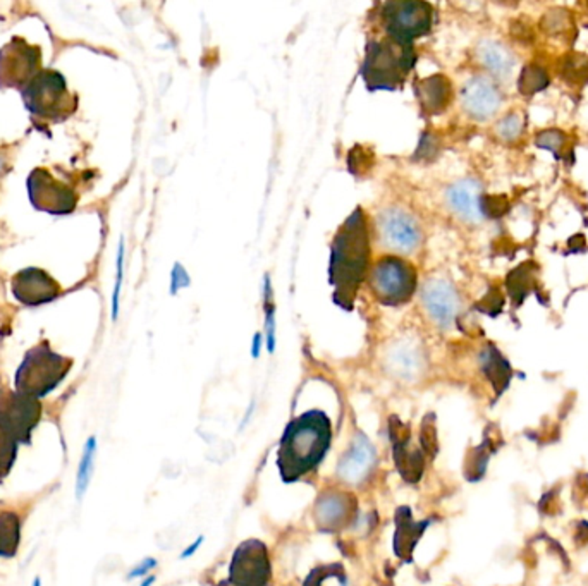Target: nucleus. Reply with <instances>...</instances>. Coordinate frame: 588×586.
Listing matches in <instances>:
<instances>
[{"mask_svg":"<svg viewBox=\"0 0 588 586\" xmlns=\"http://www.w3.org/2000/svg\"><path fill=\"white\" fill-rule=\"evenodd\" d=\"M332 423L321 410H310L291 419L277 451V470L285 483L313 472L330 449Z\"/></svg>","mask_w":588,"mask_h":586,"instance_id":"f257e3e1","label":"nucleus"},{"mask_svg":"<svg viewBox=\"0 0 588 586\" xmlns=\"http://www.w3.org/2000/svg\"><path fill=\"white\" fill-rule=\"evenodd\" d=\"M370 258V238L366 215L357 208L339 227L332 251L329 275L334 287V302L344 310H351L366 274Z\"/></svg>","mask_w":588,"mask_h":586,"instance_id":"f03ea898","label":"nucleus"},{"mask_svg":"<svg viewBox=\"0 0 588 586\" xmlns=\"http://www.w3.org/2000/svg\"><path fill=\"white\" fill-rule=\"evenodd\" d=\"M41 419L39 399L7 392L0 397V476L5 478L18 457L21 444H30Z\"/></svg>","mask_w":588,"mask_h":586,"instance_id":"7ed1b4c3","label":"nucleus"},{"mask_svg":"<svg viewBox=\"0 0 588 586\" xmlns=\"http://www.w3.org/2000/svg\"><path fill=\"white\" fill-rule=\"evenodd\" d=\"M73 365V358L59 355L47 340H41L28 349L21 361L14 375V391L40 401L58 389Z\"/></svg>","mask_w":588,"mask_h":586,"instance_id":"20e7f679","label":"nucleus"},{"mask_svg":"<svg viewBox=\"0 0 588 586\" xmlns=\"http://www.w3.org/2000/svg\"><path fill=\"white\" fill-rule=\"evenodd\" d=\"M26 111L40 121L60 124L77 111L79 98L69 90L68 79L56 69H43L21 92Z\"/></svg>","mask_w":588,"mask_h":586,"instance_id":"39448f33","label":"nucleus"},{"mask_svg":"<svg viewBox=\"0 0 588 586\" xmlns=\"http://www.w3.org/2000/svg\"><path fill=\"white\" fill-rule=\"evenodd\" d=\"M415 60L417 54L413 45L384 38L366 45L361 75L370 90H394L404 83Z\"/></svg>","mask_w":588,"mask_h":586,"instance_id":"423d86ee","label":"nucleus"},{"mask_svg":"<svg viewBox=\"0 0 588 586\" xmlns=\"http://www.w3.org/2000/svg\"><path fill=\"white\" fill-rule=\"evenodd\" d=\"M415 266L399 257H382L370 272V287L382 304L398 306L410 302L417 291Z\"/></svg>","mask_w":588,"mask_h":586,"instance_id":"0eeeda50","label":"nucleus"},{"mask_svg":"<svg viewBox=\"0 0 588 586\" xmlns=\"http://www.w3.org/2000/svg\"><path fill=\"white\" fill-rule=\"evenodd\" d=\"M41 47L13 37L0 49V90H20L43 71Z\"/></svg>","mask_w":588,"mask_h":586,"instance_id":"6e6552de","label":"nucleus"},{"mask_svg":"<svg viewBox=\"0 0 588 586\" xmlns=\"http://www.w3.org/2000/svg\"><path fill=\"white\" fill-rule=\"evenodd\" d=\"M26 188L32 205L39 212L50 215H69L77 207V189L59 179L47 167H35L26 179Z\"/></svg>","mask_w":588,"mask_h":586,"instance_id":"1a4fd4ad","label":"nucleus"},{"mask_svg":"<svg viewBox=\"0 0 588 586\" xmlns=\"http://www.w3.org/2000/svg\"><path fill=\"white\" fill-rule=\"evenodd\" d=\"M382 18L389 38L413 45V40L432 30L434 7L429 2H389L384 5Z\"/></svg>","mask_w":588,"mask_h":586,"instance_id":"9d476101","label":"nucleus"},{"mask_svg":"<svg viewBox=\"0 0 588 586\" xmlns=\"http://www.w3.org/2000/svg\"><path fill=\"white\" fill-rule=\"evenodd\" d=\"M270 559L268 548L260 540H247L240 544L229 564V585L268 586Z\"/></svg>","mask_w":588,"mask_h":586,"instance_id":"9b49d317","label":"nucleus"},{"mask_svg":"<svg viewBox=\"0 0 588 586\" xmlns=\"http://www.w3.org/2000/svg\"><path fill=\"white\" fill-rule=\"evenodd\" d=\"M357 497L341 489L323 491L315 502L313 519L321 531L336 533L349 528L357 519Z\"/></svg>","mask_w":588,"mask_h":586,"instance_id":"f8f14e48","label":"nucleus"},{"mask_svg":"<svg viewBox=\"0 0 588 586\" xmlns=\"http://www.w3.org/2000/svg\"><path fill=\"white\" fill-rule=\"evenodd\" d=\"M382 243L396 253H413L421 241L417 221L401 208H385L377 219Z\"/></svg>","mask_w":588,"mask_h":586,"instance_id":"ddd939ff","label":"nucleus"},{"mask_svg":"<svg viewBox=\"0 0 588 586\" xmlns=\"http://www.w3.org/2000/svg\"><path fill=\"white\" fill-rule=\"evenodd\" d=\"M11 293L24 306H40L58 300L62 287L47 270L26 266L11 277Z\"/></svg>","mask_w":588,"mask_h":586,"instance_id":"4468645a","label":"nucleus"},{"mask_svg":"<svg viewBox=\"0 0 588 586\" xmlns=\"http://www.w3.org/2000/svg\"><path fill=\"white\" fill-rule=\"evenodd\" d=\"M377 466V451L365 434L353 437L348 451L342 454L336 474L348 485H360L366 482Z\"/></svg>","mask_w":588,"mask_h":586,"instance_id":"2eb2a0df","label":"nucleus"},{"mask_svg":"<svg viewBox=\"0 0 588 586\" xmlns=\"http://www.w3.org/2000/svg\"><path fill=\"white\" fill-rule=\"evenodd\" d=\"M384 368L391 377L398 380H417L425 370L423 347L413 338L394 340L384 355Z\"/></svg>","mask_w":588,"mask_h":586,"instance_id":"dca6fc26","label":"nucleus"},{"mask_svg":"<svg viewBox=\"0 0 588 586\" xmlns=\"http://www.w3.org/2000/svg\"><path fill=\"white\" fill-rule=\"evenodd\" d=\"M461 104L468 115L476 121H487L501 109L502 95L485 76H474L468 79L461 92Z\"/></svg>","mask_w":588,"mask_h":586,"instance_id":"f3484780","label":"nucleus"},{"mask_svg":"<svg viewBox=\"0 0 588 586\" xmlns=\"http://www.w3.org/2000/svg\"><path fill=\"white\" fill-rule=\"evenodd\" d=\"M421 302L429 317L440 327H449L459 313V296L455 285L444 279H430L421 289Z\"/></svg>","mask_w":588,"mask_h":586,"instance_id":"a211bd4d","label":"nucleus"},{"mask_svg":"<svg viewBox=\"0 0 588 586\" xmlns=\"http://www.w3.org/2000/svg\"><path fill=\"white\" fill-rule=\"evenodd\" d=\"M389 438L393 442L394 461L401 476L408 483H415L423 473V454L420 449L412 447V435L408 427H404L398 418L389 419Z\"/></svg>","mask_w":588,"mask_h":586,"instance_id":"6ab92c4d","label":"nucleus"},{"mask_svg":"<svg viewBox=\"0 0 588 586\" xmlns=\"http://www.w3.org/2000/svg\"><path fill=\"white\" fill-rule=\"evenodd\" d=\"M480 198H482V186L475 179H461L451 185L446 191L448 205L461 217L465 222L478 224L482 222L480 212Z\"/></svg>","mask_w":588,"mask_h":586,"instance_id":"aec40b11","label":"nucleus"},{"mask_svg":"<svg viewBox=\"0 0 588 586\" xmlns=\"http://www.w3.org/2000/svg\"><path fill=\"white\" fill-rule=\"evenodd\" d=\"M417 96L423 113L432 115L444 113L453 96L451 81L446 76H430L418 83Z\"/></svg>","mask_w":588,"mask_h":586,"instance_id":"412c9836","label":"nucleus"},{"mask_svg":"<svg viewBox=\"0 0 588 586\" xmlns=\"http://www.w3.org/2000/svg\"><path fill=\"white\" fill-rule=\"evenodd\" d=\"M429 527V521H415L410 508H399L396 512L394 552L399 559H410L417 547L418 540Z\"/></svg>","mask_w":588,"mask_h":586,"instance_id":"4be33fe9","label":"nucleus"},{"mask_svg":"<svg viewBox=\"0 0 588 586\" xmlns=\"http://www.w3.org/2000/svg\"><path fill=\"white\" fill-rule=\"evenodd\" d=\"M478 59L485 69L495 77H508L514 69V56L511 50L495 40H484L478 45Z\"/></svg>","mask_w":588,"mask_h":586,"instance_id":"5701e85b","label":"nucleus"},{"mask_svg":"<svg viewBox=\"0 0 588 586\" xmlns=\"http://www.w3.org/2000/svg\"><path fill=\"white\" fill-rule=\"evenodd\" d=\"M537 272L538 266L535 262L527 260L518 266H514L506 277V289L511 298L514 308H520L525 300L530 296L537 287Z\"/></svg>","mask_w":588,"mask_h":586,"instance_id":"b1692460","label":"nucleus"},{"mask_svg":"<svg viewBox=\"0 0 588 586\" xmlns=\"http://www.w3.org/2000/svg\"><path fill=\"white\" fill-rule=\"evenodd\" d=\"M480 363L484 374L491 380L497 394H502L511 382L512 370L510 361L501 355V351L495 346L489 344L482 353Z\"/></svg>","mask_w":588,"mask_h":586,"instance_id":"393cba45","label":"nucleus"},{"mask_svg":"<svg viewBox=\"0 0 588 586\" xmlns=\"http://www.w3.org/2000/svg\"><path fill=\"white\" fill-rule=\"evenodd\" d=\"M20 545V516L13 510L0 512V559H14Z\"/></svg>","mask_w":588,"mask_h":586,"instance_id":"a878e982","label":"nucleus"},{"mask_svg":"<svg viewBox=\"0 0 588 586\" xmlns=\"http://www.w3.org/2000/svg\"><path fill=\"white\" fill-rule=\"evenodd\" d=\"M96 446H98V442H96L95 435L88 437L86 442H85L81 457H79V464H77V487H75L77 502L83 500V497L86 495L88 487L92 483L94 472H95Z\"/></svg>","mask_w":588,"mask_h":586,"instance_id":"bb28decb","label":"nucleus"},{"mask_svg":"<svg viewBox=\"0 0 588 586\" xmlns=\"http://www.w3.org/2000/svg\"><path fill=\"white\" fill-rule=\"evenodd\" d=\"M550 85L549 73L535 64H529L521 69L518 77V92L530 98L538 92H544Z\"/></svg>","mask_w":588,"mask_h":586,"instance_id":"cd10ccee","label":"nucleus"},{"mask_svg":"<svg viewBox=\"0 0 588 586\" xmlns=\"http://www.w3.org/2000/svg\"><path fill=\"white\" fill-rule=\"evenodd\" d=\"M561 77L568 83H583L588 79V57L585 54H568L563 60Z\"/></svg>","mask_w":588,"mask_h":586,"instance_id":"c85d7f7f","label":"nucleus"},{"mask_svg":"<svg viewBox=\"0 0 588 586\" xmlns=\"http://www.w3.org/2000/svg\"><path fill=\"white\" fill-rule=\"evenodd\" d=\"M566 143H568L566 132L556 130V128L544 130V131H540L535 136V147L550 151L556 158H563L561 151H565Z\"/></svg>","mask_w":588,"mask_h":586,"instance_id":"c756f323","label":"nucleus"},{"mask_svg":"<svg viewBox=\"0 0 588 586\" xmlns=\"http://www.w3.org/2000/svg\"><path fill=\"white\" fill-rule=\"evenodd\" d=\"M571 26H573V21H571L568 11L559 9V7L547 11L540 21V28L549 35L566 33L568 30H571Z\"/></svg>","mask_w":588,"mask_h":586,"instance_id":"7c9ffc66","label":"nucleus"},{"mask_svg":"<svg viewBox=\"0 0 588 586\" xmlns=\"http://www.w3.org/2000/svg\"><path fill=\"white\" fill-rule=\"evenodd\" d=\"M480 212L484 219H501L510 212V198L506 194H482Z\"/></svg>","mask_w":588,"mask_h":586,"instance_id":"2f4dec72","label":"nucleus"},{"mask_svg":"<svg viewBox=\"0 0 588 586\" xmlns=\"http://www.w3.org/2000/svg\"><path fill=\"white\" fill-rule=\"evenodd\" d=\"M264 310H266V338L267 349L268 353L276 351V306L272 302V287H270V279L266 277V287H264Z\"/></svg>","mask_w":588,"mask_h":586,"instance_id":"473e14b6","label":"nucleus"},{"mask_svg":"<svg viewBox=\"0 0 588 586\" xmlns=\"http://www.w3.org/2000/svg\"><path fill=\"white\" fill-rule=\"evenodd\" d=\"M525 130V119L520 113H508L504 119L499 121L495 132L499 138H502L504 141H514L520 138V134Z\"/></svg>","mask_w":588,"mask_h":586,"instance_id":"72a5a7b5","label":"nucleus"},{"mask_svg":"<svg viewBox=\"0 0 588 586\" xmlns=\"http://www.w3.org/2000/svg\"><path fill=\"white\" fill-rule=\"evenodd\" d=\"M475 308L489 317H497L504 308V296L497 287H491L489 293L475 304Z\"/></svg>","mask_w":588,"mask_h":586,"instance_id":"f704fd0d","label":"nucleus"},{"mask_svg":"<svg viewBox=\"0 0 588 586\" xmlns=\"http://www.w3.org/2000/svg\"><path fill=\"white\" fill-rule=\"evenodd\" d=\"M190 284V277H188V272L181 266V265L177 264L176 266H174V270H172V275H171V289L172 293H177L179 289H183V287H186Z\"/></svg>","mask_w":588,"mask_h":586,"instance_id":"c9c22d12","label":"nucleus"},{"mask_svg":"<svg viewBox=\"0 0 588 586\" xmlns=\"http://www.w3.org/2000/svg\"><path fill=\"white\" fill-rule=\"evenodd\" d=\"M158 566V563L155 561V559H152V557H147V559H143L138 566L133 567L131 571H130V574H128V580H136V578H143V576H147L152 569H155V567Z\"/></svg>","mask_w":588,"mask_h":586,"instance_id":"e433bc0d","label":"nucleus"},{"mask_svg":"<svg viewBox=\"0 0 588 586\" xmlns=\"http://www.w3.org/2000/svg\"><path fill=\"white\" fill-rule=\"evenodd\" d=\"M122 260H124V245L121 243V249H119V258H117V284L114 289V319L117 315V306H119V293H121V281H122Z\"/></svg>","mask_w":588,"mask_h":586,"instance_id":"4c0bfd02","label":"nucleus"},{"mask_svg":"<svg viewBox=\"0 0 588 586\" xmlns=\"http://www.w3.org/2000/svg\"><path fill=\"white\" fill-rule=\"evenodd\" d=\"M205 542V536L204 535H200L193 544H191L190 547L185 548L183 552H181V555H179V559H190L191 555L198 550V548L202 547V544Z\"/></svg>","mask_w":588,"mask_h":586,"instance_id":"58836bf2","label":"nucleus"},{"mask_svg":"<svg viewBox=\"0 0 588 586\" xmlns=\"http://www.w3.org/2000/svg\"><path fill=\"white\" fill-rule=\"evenodd\" d=\"M574 246H578V248H576L578 251H583V249H585L587 243H585V238H583V234H576V236H573V238L569 239L568 248L571 253L574 251Z\"/></svg>","mask_w":588,"mask_h":586,"instance_id":"ea45409f","label":"nucleus"},{"mask_svg":"<svg viewBox=\"0 0 588 586\" xmlns=\"http://www.w3.org/2000/svg\"><path fill=\"white\" fill-rule=\"evenodd\" d=\"M262 342H264V339H262V334H257V336L253 338V344H251V356H253V358H258V356H260V353H262Z\"/></svg>","mask_w":588,"mask_h":586,"instance_id":"a19ab883","label":"nucleus"},{"mask_svg":"<svg viewBox=\"0 0 588 586\" xmlns=\"http://www.w3.org/2000/svg\"><path fill=\"white\" fill-rule=\"evenodd\" d=\"M253 410H255V402H251V404H249V408H248L247 415H245V418H243V423L240 425V432L247 428L248 421H249V418H251V413H253Z\"/></svg>","mask_w":588,"mask_h":586,"instance_id":"79ce46f5","label":"nucleus"},{"mask_svg":"<svg viewBox=\"0 0 588 586\" xmlns=\"http://www.w3.org/2000/svg\"><path fill=\"white\" fill-rule=\"evenodd\" d=\"M155 580H157L155 576H149V578H145V581L140 586H152L155 583Z\"/></svg>","mask_w":588,"mask_h":586,"instance_id":"37998d69","label":"nucleus"},{"mask_svg":"<svg viewBox=\"0 0 588 586\" xmlns=\"http://www.w3.org/2000/svg\"><path fill=\"white\" fill-rule=\"evenodd\" d=\"M32 586H41V580H40L39 576L35 578V581H33V585Z\"/></svg>","mask_w":588,"mask_h":586,"instance_id":"c03bdc74","label":"nucleus"}]
</instances>
